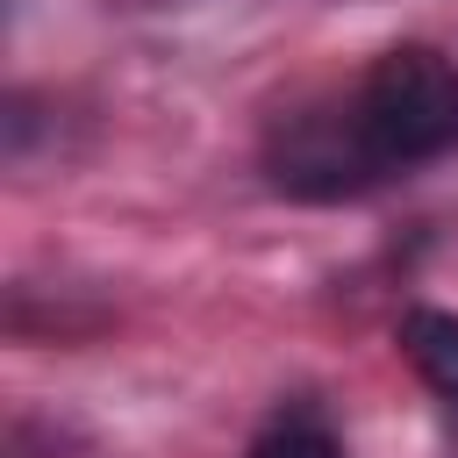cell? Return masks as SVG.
Returning a JSON list of instances; mask_svg holds the SVG:
<instances>
[{"label":"cell","instance_id":"cell-1","mask_svg":"<svg viewBox=\"0 0 458 458\" xmlns=\"http://www.w3.org/2000/svg\"><path fill=\"white\" fill-rule=\"evenodd\" d=\"M351 122L379 179L458 150V64L429 43H394L351 86Z\"/></svg>","mask_w":458,"mask_h":458},{"label":"cell","instance_id":"cell-2","mask_svg":"<svg viewBox=\"0 0 458 458\" xmlns=\"http://www.w3.org/2000/svg\"><path fill=\"white\" fill-rule=\"evenodd\" d=\"M265 172L293 200H344V193L379 186V165L365 157L358 122H351V93L279 114L272 136H265Z\"/></svg>","mask_w":458,"mask_h":458},{"label":"cell","instance_id":"cell-3","mask_svg":"<svg viewBox=\"0 0 458 458\" xmlns=\"http://www.w3.org/2000/svg\"><path fill=\"white\" fill-rule=\"evenodd\" d=\"M401 351H408V365H415L444 401H458V315H444V308H408V315H401Z\"/></svg>","mask_w":458,"mask_h":458},{"label":"cell","instance_id":"cell-4","mask_svg":"<svg viewBox=\"0 0 458 458\" xmlns=\"http://www.w3.org/2000/svg\"><path fill=\"white\" fill-rule=\"evenodd\" d=\"M243 458H344V444L322 429V422H308V415H293V422H272Z\"/></svg>","mask_w":458,"mask_h":458}]
</instances>
